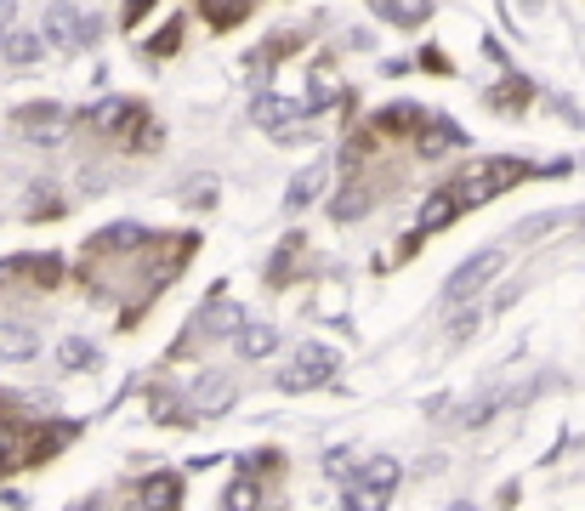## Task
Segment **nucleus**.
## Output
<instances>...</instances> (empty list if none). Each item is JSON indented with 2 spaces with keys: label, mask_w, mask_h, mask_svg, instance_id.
Segmentation results:
<instances>
[{
  "label": "nucleus",
  "mask_w": 585,
  "mask_h": 511,
  "mask_svg": "<svg viewBox=\"0 0 585 511\" xmlns=\"http://www.w3.org/2000/svg\"><path fill=\"white\" fill-rule=\"evenodd\" d=\"M506 267V256L500 250H478V256H466L455 273H449V284H444V307L449 313H461V307H472V301L495 284V273Z\"/></svg>",
  "instance_id": "obj_1"
},
{
  "label": "nucleus",
  "mask_w": 585,
  "mask_h": 511,
  "mask_svg": "<svg viewBox=\"0 0 585 511\" xmlns=\"http://www.w3.org/2000/svg\"><path fill=\"white\" fill-rule=\"evenodd\" d=\"M97 18H86L80 6H69V0H57V6H46V23H40V40L46 46H57V52H86V46H97Z\"/></svg>",
  "instance_id": "obj_2"
},
{
  "label": "nucleus",
  "mask_w": 585,
  "mask_h": 511,
  "mask_svg": "<svg viewBox=\"0 0 585 511\" xmlns=\"http://www.w3.org/2000/svg\"><path fill=\"white\" fill-rule=\"evenodd\" d=\"M392 483H398V460L392 455L364 460V466L353 472V483H347V511H381L387 494H392Z\"/></svg>",
  "instance_id": "obj_3"
},
{
  "label": "nucleus",
  "mask_w": 585,
  "mask_h": 511,
  "mask_svg": "<svg viewBox=\"0 0 585 511\" xmlns=\"http://www.w3.org/2000/svg\"><path fill=\"white\" fill-rule=\"evenodd\" d=\"M336 375V353L330 347H319V341H307L302 353H296V364H290V375H279L284 392H302V387H324Z\"/></svg>",
  "instance_id": "obj_4"
},
{
  "label": "nucleus",
  "mask_w": 585,
  "mask_h": 511,
  "mask_svg": "<svg viewBox=\"0 0 585 511\" xmlns=\"http://www.w3.org/2000/svg\"><path fill=\"white\" fill-rule=\"evenodd\" d=\"M63 125H69V114H63V108L57 103H35V108H18V131L29 142H35V148H52L57 137H63Z\"/></svg>",
  "instance_id": "obj_5"
},
{
  "label": "nucleus",
  "mask_w": 585,
  "mask_h": 511,
  "mask_svg": "<svg viewBox=\"0 0 585 511\" xmlns=\"http://www.w3.org/2000/svg\"><path fill=\"white\" fill-rule=\"evenodd\" d=\"M228 404H233L228 375H199L194 387H188V409H194V415H222Z\"/></svg>",
  "instance_id": "obj_6"
},
{
  "label": "nucleus",
  "mask_w": 585,
  "mask_h": 511,
  "mask_svg": "<svg viewBox=\"0 0 585 511\" xmlns=\"http://www.w3.org/2000/svg\"><path fill=\"white\" fill-rule=\"evenodd\" d=\"M324 182H330V159H307V171H296V177H290L284 205H290V211H307V205L324 194Z\"/></svg>",
  "instance_id": "obj_7"
},
{
  "label": "nucleus",
  "mask_w": 585,
  "mask_h": 511,
  "mask_svg": "<svg viewBox=\"0 0 585 511\" xmlns=\"http://www.w3.org/2000/svg\"><path fill=\"white\" fill-rule=\"evenodd\" d=\"M177 494H182V483L171 472H154V477H142L137 483V506L142 511H177Z\"/></svg>",
  "instance_id": "obj_8"
},
{
  "label": "nucleus",
  "mask_w": 585,
  "mask_h": 511,
  "mask_svg": "<svg viewBox=\"0 0 585 511\" xmlns=\"http://www.w3.org/2000/svg\"><path fill=\"white\" fill-rule=\"evenodd\" d=\"M40 353V330L35 324H0V358L6 364H23V358Z\"/></svg>",
  "instance_id": "obj_9"
},
{
  "label": "nucleus",
  "mask_w": 585,
  "mask_h": 511,
  "mask_svg": "<svg viewBox=\"0 0 585 511\" xmlns=\"http://www.w3.org/2000/svg\"><path fill=\"white\" fill-rule=\"evenodd\" d=\"M233 347H239V358H273L279 353V330L273 324H239V335H233Z\"/></svg>",
  "instance_id": "obj_10"
},
{
  "label": "nucleus",
  "mask_w": 585,
  "mask_h": 511,
  "mask_svg": "<svg viewBox=\"0 0 585 511\" xmlns=\"http://www.w3.org/2000/svg\"><path fill=\"white\" fill-rule=\"evenodd\" d=\"M239 324H245V313H239L233 301H211V307L199 313V335H239Z\"/></svg>",
  "instance_id": "obj_11"
},
{
  "label": "nucleus",
  "mask_w": 585,
  "mask_h": 511,
  "mask_svg": "<svg viewBox=\"0 0 585 511\" xmlns=\"http://www.w3.org/2000/svg\"><path fill=\"white\" fill-rule=\"evenodd\" d=\"M0 52H6V63L29 69V63H40V57H46V40H40V35H6V40H0Z\"/></svg>",
  "instance_id": "obj_12"
},
{
  "label": "nucleus",
  "mask_w": 585,
  "mask_h": 511,
  "mask_svg": "<svg viewBox=\"0 0 585 511\" xmlns=\"http://www.w3.org/2000/svg\"><path fill=\"white\" fill-rule=\"evenodd\" d=\"M256 125H267L273 137H290L296 125H290V108H284V97H256Z\"/></svg>",
  "instance_id": "obj_13"
},
{
  "label": "nucleus",
  "mask_w": 585,
  "mask_h": 511,
  "mask_svg": "<svg viewBox=\"0 0 585 511\" xmlns=\"http://www.w3.org/2000/svg\"><path fill=\"white\" fill-rule=\"evenodd\" d=\"M426 12H432V0H381V18H387V23H404V29L426 23Z\"/></svg>",
  "instance_id": "obj_14"
},
{
  "label": "nucleus",
  "mask_w": 585,
  "mask_h": 511,
  "mask_svg": "<svg viewBox=\"0 0 585 511\" xmlns=\"http://www.w3.org/2000/svg\"><path fill=\"white\" fill-rule=\"evenodd\" d=\"M57 364H63V370H91V364H97V347H91L86 335H69V341L57 347Z\"/></svg>",
  "instance_id": "obj_15"
},
{
  "label": "nucleus",
  "mask_w": 585,
  "mask_h": 511,
  "mask_svg": "<svg viewBox=\"0 0 585 511\" xmlns=\"http://www.w3.org/2000/svg\"><path fill=\"white\" fill-rule=\"evenodd\" d=\"M245 12H250V0H205V18H211L216 29H233Z\"/></svg>",
  "instance_id": "obj_16"
},
{
  "label": "nucleus",
  "mask_w": 585,
  "mask_h": 511,
  "mask_svg": "<svg viewBox=\"0 0 585 511\" xmlns=\"http://www.w3.org/2000/svg\"><path fill=\"white\" fill-rule=\"evenodd\" d=\"M222 511H262V494H256V483H233V489L222 494Z\"/></svg>",
  "instance_id": "obj_17"
},
{
  "label": "nucleus",
  "mask_w": 585,
  "mask_h": 511,
  "mask_svg": "<svg viewBox=\"0 0 585 511\" xmlns=\"http://www.w3.org/2000/svg\"><path fill=\"white\" fill-rule=\"evenodd\" d=\"M182 199H188L194 211H211V205H216V182L211 177H194L188 188H182Z\"/></svg>",
  "instance_id": "obj_18"
},
{
  "label": "nucleus",
  "mask_w": 585,
  "mask_h": 511,
  "mask_svg": "<svg viewBox=\"0 0 585 511\" xmlns=\"http://www.w3.org/2000/svg\"><path fill=\"white\" fill-rule=\"evenodd\" d=\"M478 307H461V313H455V324H449V341H472V330H478Z\"/></svg>",
  "instance_id": "obj_19"
},
{
  "label": "nucleus",
  "mask_w": 585,
  "mask_h": 511,
  "mask_svg": "<svg viewBox=\"0 0 585 511\" xmlns=\"http://www.w3.org/2000/svg\"><path fill=\"white\" fill-rule=\"evenodd\" d=\"M177 40H182V29L171 23V29H160V35L148 40V57H165V52H177Z\"/></svg>",
  "instance_id": "obj_20"
},
{
  "label": "nucleus",
  "mask_w": 585,
  "mask_h": 511,
  "mask_svg": "<svg viewBox=\"0 0 585 511\" xmlns=\"http://www.w3.org/2000/svg\"><path fill=\"white\" fill-rule=\"evenodd\" d=\"M148 6H154V0H125V23H137L142 12H148Z\"/></svg>",
  "instance_id": "obj_21"
},
{
  "label": "nucleus",
  "mask_w": 585,
  "mask_h": 511,
  "mask_svg": "<svg viewBox=\"0 0 585 511\" xmlns=\"http://www.w3.org/2000/svg\"><path fill=\"white\" fill-rule=\"evenodd\" d=\"M12 35V0H0V40Z\"/></svg>",
  "instance_id": "obj_22"
},
{
  "label": "nucleus",
  "mask_w": 585,
  "mask_h": 511,
  "mask_svg": "<svg viewBox=\"0 0 585 511\" xmlns=\"http://www.w3.org/2000/svg\"><path fill=\"white\" fill-rule=\"evenodd\" d=\"M449 511H478V506H472V500H461V506H449Z\"/></svg>",
  "instance_id": "obj_23"
},
{
  "label": "nucleus",
  "mask_w": 585,
  "mask_h": 511,
  "mask_svg": "<svg viewBox=\"0 0 585 511\" xmlns=\"http://www.w3.org/2000/svg\"><path fill=\"white\" fill-rule=\"evenodd\" d=\"M580 233H585V211H580Z\"/></svg>",
  "instance_id": "obj_24"
}]
</instances>
